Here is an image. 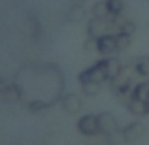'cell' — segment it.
I'll use <instances>...</instances> for the list:
<instances>
[{"label":"cell","mask_w":149,"mask_h":145,"mask_svg":"<svg viewBox=\"0 0 149 145\" xmlns=\"http://www.w3.org/2000/svg\"><path fill=\"white\" fill-rule=\"evenodd\" d=\"M13 81L23 91V104L30 113H42L61 104L64 96V72L53 62H29L15 72Z\"/></svg>","instance_id":"cell-1"},{"label":"cell","mask_w":149,"mask_h":145,"mask_svg":"<svg viewBox=\"0 0 149 145\" xmlns=\"http://www.w3.org/2000/svg\"><path fill=\"white\" fill-rule=\"evenodd\" d=\"M77 81H79V85L81 83H87V81H96V83L104 85L106 81H109L108 68H106V57H102L100 60H96L93 66H89V68L83 70V72H79Z\"/></svg>","instance_id":"cell-2"},{"label":"cell","mask_w":149,"mask_h":145,"mask_svg":"<svg viewBox=\"0 0 149 145\" xmlns=\"http://www.w3.org/2000/svg\"><path fill=\"white\" fill-rule=\"evenodd\" d=\"M113 19L115 17L104 19V17L93 15V19H89V23H87V36L100 38V36H104V34L113 32V30H115V21H113Z\"/></svg>","instance_id":"cell-3"},{"label":"cell","mask_w":149,"mask_h":145,"mask_svg":"<svg viewBox=\"0 0 149 145\" xmlns=\"http://www.w3.org/2000/svg\"><path fill=\"white\" fill-rule=\"evenodd\" d=\"M96 51L102 57H113L115 53H119L115 32H109V34H104V36L96 38Z\"/></svg>","instance_id":"cell-4"},{"label":"cell","mask_w":149,"mask_h":145,"mask_svg":"<svg viewBox=\"0 0 149 145\" xmlns=\"http://www.w3.org/2000/svg\"><path fill=\"white\" fill-rule=\"evenodd\" d=\"M77 130L83 136H96L100 134V126H98V115H93V113H87V115H81L77 119Z\"/></svg>","instance_id":"cell-5"},{"label":"cell","mask_w":149,"mask_h":145,"mask_svg":"<svg viewBox=\"0 0 149 145\" xmlns=\"http://www.w3.org/2000/svg\"><path fill=\"white\" fill-rule=\"evenodd\" d=\"M98 126H100V134L102 136H109L119 132V123H117V117L109 111H102L98 113Z\"/></svg>","instance_id":"cell-6"},{"label":"cell","mask_w":149,"mask_h":145,"mask_svg":"<svg viewBox=\"0 0 149 145\" xmlns=\"http://www.w3.org/2000/svg\"><path fill=\"white\" fill-rule=\"evenodd\" d=\"M2 100L10 105H15V104H21L23 102V91L15 81L11 83H4L2 85Z\"/></svg>","instance_id":"cell-7"},{"label":"cell","mask_w":149,"mask_h":145,"mask_svg":"<svg viewBox=\"0 0 149 145\" xmlns=\"http://www.w3.org/2000/svg\"><path fill=\"white\" fill-rule=\"evenodd\" d=\"M146 136V124L140 123V121H134V123H128L127 126L123 128V139L125 143H132L138 142Z\"/></svg>","instance_id":"cell-8"},{"label":"cell","mask_w":149,"mask_h":145,"mask_svg":"<svg viewBox=\"0 0 149 145\" xmlns=\"http://www.w3.org/2000/svg\"><path fill=\"white\" fill-rule=\"evenodd\" d=\"M61 108L64 109L68 115H76V113H79L81 108H83V100H81V96L76 94V92H68V94L62 96Z\"/></svg>","instance_id":"cell-9"},{"label":"cell","mask_w":149,"mask_h":145,"mask_svg":"<svg viewBox=\"0 0 149 145\" xmlns=\"http://www.w3.org/2000/svg\"><path fill=\"white\" fill-rule=\"evenodd\" d=\"M127 109H128V113H132L136 117H146V115H149V102L140 100L136 96H130L127 102Z\"/></svg>","instance_id":"cell-10"},{"label":"cell","mask_w":149,"mask_h":145,"mask_svg":"<svg viewBox=\"0 0 149 145\" xmlns=\"http://www.w3.org/2000/svg\"><path fill=\"white\" fill-rule=\"evenodd\" d=\"M83 17H85L83 4H72V6L68 8V11H66V19H68L70 23H77V21H81Z\"/></svg>","instance_id":"cell-11"},{"label":"cell","mask_w":149,"mask_h":145,"mask_svg":"<svg viewBox=\"0 0 149 145\" xmlns=\"http://www.w3.org/2000/svg\"><path fill=\"white\" fill-rule=\"evenodd\" d=\"M132 64H134V70L138 76H143V77L149 76V57H138Z\"/></svg>","instance_id":"cell-12"},{"label":"cell","mask_w":149,"mask_h":145,"mask_svg":"<svg viewBox=\"0 0 149 145\" xmlns=\"http://www.w3.org/2000/svg\"><path fill=\"white\" fill-rule=\"evenodd\" d=\"M132 96L149 102V81H142V83L134 85V87H132Z\"/></svg>","instance_id":"cell-13"},{"label":"cell","mask_w":149,"mask_h":145,"mask_svg":"<svg viewBox=\"0 0 149 145\" xmlns=\"http://www.w3.org/2000/svg\"><path fill=\"white\" fill-rule=\"evenodd\" d=\"M93 15H96V17H104V19L115 17V15L109 13V8H108V2H106V0H102V2H96L95 6H93Z\"/></svg>","instance_id":"cell-14"},{"label":"cell","mask_w":149,"mask_h":145,"mask_svg":"<svg viewBox=\"0 0 149 145\" xmlns=\"http://www.w3.org/2000/svg\"><path fill=\"white\" fill-rule=\"evenodd\" d=\"M102 89V83H96V81H87V83H81V91L87 96H96Z\"/></svg>","instance_id":"cell-15"},{"label":"cell","mask_w":149,"mask_h":145,"mask_svg":"<svg viewBox=\"0 0 149 145\" xmlns=\"http://www.w3.org/2000/svg\"><path fill=\"white\" fill-rule=\"evenodd\" d=\"M109 8V13L111 15H121L125 11V2L123 0H106Z\"/></svg>","instance_id":"cell-16"},{"label":"cell","mask_w":149,"mask_h":145,"mask_svg":"<svg viewBox=\"0 0 149 145\" xmlns=\"http://www.w3.org/2000/svg\"><path fill=\"white\" fill-rule=\"evenodd\" d=\"M115 36H117V45H119V51L127 49L128 45H130V38L132 36H128V34H125V32H115Z\"/></svg>","instance_id":"cell-17"},{"label":"cell","mask_w":149,"mask_h":145,"mask_svg":"<svg viewBox=\"0 0 149 145\" xmlns=\"http://www.w3.org/2000/svg\"><path fill=\"white\" fill-rule=\"evenodd\" d=\"M83 49L85 51H96V38L87 36V40L83 42Z\"/></svg>","instance_id":"cell-18"}]
</instances>
